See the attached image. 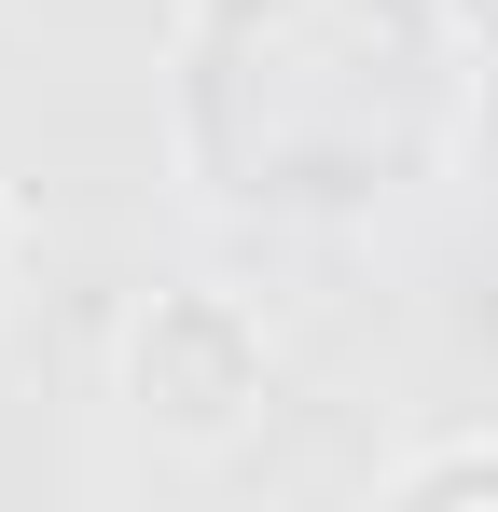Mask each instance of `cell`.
<instances>
[{"instance_id":"4","label":"cell","mask_w":498,"mask_h":512,"mask_svg":"<svg viewBox=\"0 0 498 512\" xmlns=\"http://www.w3.org/2000/svg\"><path fill=\"white\" fill-rule=\"evenodd\" d=\"M0 305H14V208H0Z\"/></svg>"},{"instance_id":"3","label":"cell","mask_w":498,"mask_h":512,"mask_svg":"<svg viewBox=\"0 0 498 512\" xmlns=\"http://www.w3.org/2000/svg\"><path fill=\"white\" fill-rule=\"evenodd\" d=\"M388 499H498V443H429L388 471Z\"/></svg>"},{"instance_id":"2","label":"cell","mask_w":498,"mask_h":512,"mask_svg":"<svg viewBox=\"0 0 498 512\" xmlns=\"http://www.w3.org/2000/svg\"><path fill=\"white\" fill-rule=\"evenodd\" d=\"M263 388H277V346H263V319L236 291H166L153 319L125 333V402L166 443H236L263 416Z\"/></svg>"},{"instance_id":"1","label":"cell","mask_w":498,"mask_h":512,"mask_svg":"<svg viewBox=\"0 0 498 512\" xmlns=\"http://www.w3.org/2000/svg\"><path fill=\"white\" fill-rule=\"evenodd\" d=\"M471 42L443 0H194L166 42V153L236 222H374L457 167Z\"/></svg>"}]
</instances>
